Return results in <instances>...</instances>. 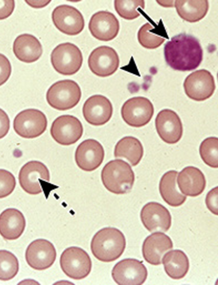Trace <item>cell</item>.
I'll return each instance as SVG.
<instances>
[{
  "label": "cell",
  "mask_w": 218,
  "mask_h": 285,
  "mask_svg": "<svg viewBox=\"0 0 218 285\" xmlns=\"http://www.w3.org/2000/svg\"><path fill=\"white\" fill-rule=\"evenodd\" d=\"M121 113L122 119L128 125L141 127L151 120L154 113V107L147 98L135 97L125 102Z\"/></svg>",
  "instance_id": "9"
},
{
  "label": "cell",
  "mask_w": 218,
  "mask_h": 285,
  "mask_svg": "<svg viewBox=\"0 0 218 285\" xmlns=\"http://www.w3.org/2000/svg\"><path fill=\"white\" fill-rule=\"evenodd\" d=\"M10 129V120L8 115L0 108V139L5 136Z\"/></svg>",
  "instance_id": "37"
},
{
  "label": "cell",
  "mask_w": 218,
  "mask_h": 285,
  "mask_svg": "<svg viewBox=\"0 0 218 285\" xmlns=\"http://www.w3.org/2000/svg\"><path fill=\"white\" fill-rule=\"evenodd\" d=\"M50 60L55 70L64 75L77 72L81 67L83 55L78 47L69 42L60 44L52 50Z\"/></svg>",
  "instance_id": "5"
},
{
  "label": "cell",
  "mask_w": 218,
  "mask_h": 285,
  "mask_svg": "<svg viewBox=\"0 0 218 285\" xmlns=\"http://www.w3.org/2000/svg\"><path fill=\"white\" fill-rule=\"evenodd\" d=\"M15 8L14 1L0 0V20L9 17Z\"/></svg>",
  "instance_id": "36"
},
{
  "label": "cell",
  "mask_w": 218,
  "mask_h": 285,
  "mask_svg": "<svg viewBox=\"0 0 218 285\" xmlns=\"http://www.w3.org/2000/svg\"><path fill=\"white\" fill-rule=\"evenodd\" d=\"M51 1L45 0L25 1L29 6L34 8H41L47 6Z\"/></svg>",
  "instance_id": "38"
},
{
  "label": "cell",
  "mask_w": 218,
  "mask_h": 285,
  "mask_svg": "<svg viewBox=\"0 0 218 285\" xmlns=\"http://www.w3.org/2000/svg\"><path fill=\"white\" fill-rule=\"evenodd\" d=\"M19 270L16 256L10 251L0 250V280L8 281L13 278Z\"/></svg>",
  "instance_id": "30"
},
{
  "label": "cell",
  "mask_w": 218,
  "mask_h": 285,
  "mask_svg": "<svg viewBox=\"0 0 218 285\" xmlns=\"http://www.w3.org/2000/svg\"><path fill=\"white\" fill-rule=\"evenodd\" d=\"M126 239L121 231L107 227L98 231L91 242L93 255L99 261L111 262L118 259L124 251Z\"/></svg>",
  "instance_id": "2"
},
{
  "label": "cell",
  "mask_w": 218,
  "mask_h": 285,
  "mask_svg": "<svg viewBox=\"0 0 218 285\" xmlns=\"http://www.w3.org/2000/svg\"><path fill=\"white\" fill-rule=\"evenodd\" d=\"M167 274L174 279L183 278L189 270V262L186 254L179 249L167 253L162 259Z\"/></svg>",
  "instance_id": "26"
},
{
  "label": "cell",
  "mask_w": 218,
  "mask_h": 285,
  "mask_svg": "<svg viewBox=\"0 0 218 285\" xmlns=\"http://www.w3.org/2000/svg\"><path fill=\"white\" fill-rule=\"evenodd\" d=\"M23 214L15 208H8L0 214V235L6 240H14L19 238L25 227Z\"/></svg>",
  "instance_id": "23"
},
{
  "label": "cell",
  "mask_w": 218,
  "mask_h": 285,
  "mask_svg": "<svg viewBox=\"0 0 218 285\" xmlns=\"http://www.w3.org/2000/svg\"><path fill=\"white\" fill-rule=\"evenodd\" d=\"M101 178L105 188L117 194L130 191L135 180L130 165L121 159H115L107 163L102 168Z\"/></svg>",
  "instance_id": "3"
},
{
  "label": "cell",
  "mask_w": 218,
  "mask_h": 285,
  "mask_svg": "<svg viewBox=\"0 0 218 285\" xmlns=\"http://www.w3.org/2000/svg\"><path fill=\"white\" fill-rule=\"evenodd\" d=\"M203 55L199 40L185 33L174 36L164 46L166 62L175 70L187 71L196 69L201 63Z\"/></svg>",
  "instance_id": "1"
},
{
  "label": "cell",
  "mask_w": 218,
  "mask_h": 285,
  "mask_svg": "<svg viewBox=\"0 0 218 285\" xmlns=\"http://www.w3.org/2000/svg\"><path fill=\"white\" fill-rule=\"evenodd\" d=\"M51 17L55 26L60 32L68 35L79 34L85 26L83 15L71 6L62 5L57 6L53 10Z\"/></svg>",
  "instance_id": "13"
},
{
  "label": "cell",
  "mask_w": 218,
  "mask_h": 285,
  "mask_svg": "<svg viewBox=\"0 0 218 285\" xmlns=\"http://www.w3.org/2000/svg\"><path fill=\"white\" fill-rule=\"evenodd\" d=\"M118 19L112 13L100 11L94 13L90 20L89 29L92 35L102 41L114 39L119 31Z\"/></svg>",
  "instance_id": "20"
},
{
  "label": "cell",
  "mask_w": 218,
  "mask_h": 285,
  "mask_svg": "<svg viewBox=\"0 0 218 285\" xmlns=\"http://www.w3.org/2000/svg\"><path fill=\"white\" fill-rule=\"evenodd\" d=\"M143 147L140 141L133 136H125L116 145L114 156L116 158H124L132 166L137 165L143 155Z\"/></svg>",
  "instance_id": "27"
},
{
  "label": "cell",
  "mask_w": 218,
  "mask_h": 285,
  "mask_svg": "<svg viewBox=\"0 0 218 285\" xmlns=\"http://www.w3.org/2000/svg\"><path fill=\"white\" fill-rule=\"evenodd\" d=\"M155 123L158 135L165 142L175 144L181 138L182 124L179 117L174 111L169 109L161 110L157 114Z\"/></svg>",
  "instance_id": "17"
},
{
  "label": "cell",
  "mask_w": 218,
  "mask_h": 285,
  "mask_svg": "<svg viewBox=\"0 0 218 285\" xmlns=\"http://www.w3.org/2000/svg\"><path fill=\"white\" fill-rule=\"evenodd\" d=\"M115 10L122 18L132 20L140 15L145 8V2L142 0H116L114 1Z\"/></svg>",
  "instance_id": "31"
},
{
  "label": "cell",
  "mask_w": 218,
  "mask_h": 285,
  "mask_svg": "<svg viewBox=\"0 0 218 285\" xmlns=\"http://www.w3.org/2000/svg\"><path fill=\"white\" fill-rule=\"evenodd\" d=\"M176 170H169L161 177L159 190L164 201L172 207H178L182 205L186 200V196L181 193L177 187Z\"/></svg>",
  "instance_id": "25"
},
{
  "label": "cell",
  "mask_w": 218,
  "mask_h": 285,
  "mask_svg": "<svg viewBox=\"0 0 218 285\" xmlns=\"http://www.w3.org/2000/svg\"><path fill=\"white\" fill-rule=\"evenodd\" d=\"M142 223L150 232H166L171 226L169 211L160 203L151 202L145 204L140 213Z\"/></svg>",
  "instance_id": "16"
},
{
  "label": "cell",
  "mask_w": 218,
  "mask_h": 285,
  "mask_svg": "<svg viewBox=\"0 0 218 285\" xmlns=\"http://www.w3.org/2000/svg\"><path fill=\"white\" fill-rule=\"evenodd\" d=\"M13 51L19 60L26 63L37 61L43 52L39 40L29 34H21L16 37L13 43Z\"/></svg>",
  "instance_id": "24"
},
{
  "label": "cell",
  "mask_w": 218,
  "mask_h": 285,
  "mask_svg": "<svg viewBox=\"0 0 218 285\" xmlns=\"http://www.w3.org/2000/svg\"><path fill=\"white\" fill-rule=\"evenodd\" d=\"M147 275V270L143 262L132 258L119 261L112 271L113 279L119 285L142 284Z\"/></svg>",
  "instance_id": "8"
},
{
  "label": "cell",
  "mask_w": 218,
  "mask_h": 285,
  "mask_svg": "<svg viewBox=\"0 0 218 285\" xmlns=\"http://www.w3.org/2000/svg\"><path fill=\"white\" fill-rule=\"evenodd\" d=\"M113 106L105 96L95 95L85 101L83 113L86 121L94 126H101L106 123L113 114Z\"/></svg>",
  "instance_id": "19"
},
{
  "label": "cell",
  "mask_w": 218,
  "mask_h": 285,
  "mask_svg": "<svg viewBox=\"0 0 218 285\" xmlns=\"http://www.w3.org/2000/svg\"><path fill=\"white\" fill-rule=\"evenodd\" d=\"M81 92L78 84L70 79L58 81L52 84L46 93L50 106L59 110L72 108L79 102Z\"/></svg>",
  "instance_id": "4"
},
{
  "label": "cell",
  "mask_w": 218,
  "mask_h": 285,
  "mask_svg": "<svg viewBox=\"0 0 218 285\" xmlns=\"http://www.w3.org/2000/svg\"><path fill=\"white\" fill-rule=\"evenodd\" d=\"M177 183L182 193L195 197L201 194L204 190L206 179L200 169L189 166L185 167L179 173Z\"/></svg>",
  "instance_id": "22"
},
{
  "label": "cell",
  "mask_w": 218,
  "mask_h": 285,
  "mask_svg": "<svg viewBox=\"0 0 218 285\" xmlns=\"http://www.w3.org/2000/svg\"><path fill=\"white\" fill-rule=\"evenodd\" d=\"M217 187L212 189L207 194L205 203L207 208L213 214L217 215Z\"/></svg>",
  "instance_id": "35"
},
{
  "label": "cell",
  "mask_w": 218,
  "mask_h": 285,
  "mask_svg": "<svg viewBox=\"0 0 218 285\" xmlns=\"http://www.w3.org/2000/svg\"><path fill=\"white\" fill-rule=\"evenodd\" d=\"M47 120L43 112L36 109H27L18 113L13 121L15 132L22 137L34 138L46 130Z\"/></svg>",
  "instance_id": "7"
},
{
  "label": "cell",
  "mask_w": 218,
  "mask_h": 285,
  "mask_svg": "<svg viewBox=\"0 0 218 285\" xmlns=\"http://www.w3.org/2000/svg\"><path fill=\"white\" fill-rule=\"evenodd\" d=\"M104 157L102 146L93 139L82 141L78 146L75 153L77 166L86 172H91L97 168L103 162Z\"/></svg>",
  "instance_id": "18"
},
{
  "label": "cell",
  "mask_w": 218,
  "mask_h": 285,
  "mask_svg": "<svg viewBox=\"0 0 218 285\" xmlns=\"http://www.w3.org/2000/svg\"><path fill=\"white\" fill-rule=\"evenodd\" d=\"M168 39L165 29L161 25H153L149 22L142 25L138 33L140 44L147 49H155Z\"/></svg>",
  "instance_id": "29"
},
{
  "label": "cell",
  "mask_w": 218,
  "mask_h": 285,
  "mask_svg": "<svg viewBox=\"0 0 218 285\" xmlns=\"http://www.w3.org/2000/svg\"><path fill=\"white\" fill-rule=\"evenodd\" d=\"M83 133V127L80 121L71 115H62L53 122L50 134L58 144L69 146L77 142Z\"/></svg>",
  "instance_id": "12"
},
{
  "label": "cell",
  "mask_w": 218,
  "mask_h": 285,
  "mask_svg": "<svg viewBox=\"0 0 218 285\" xmlns=\"http://www.w3.org/2000/svg\"><path fill=\"white\" fill-rule=\"evenodd\" d=\"M200 156L204 162L213 168L218 167V139L209 137L201 142L199 148Z\"/></svg>",
  "instance_id": "32"
},
{
  "label": "cell",
  "mask_w": 218,
  "mask_h": 285,
  "mask_svg": "<svg viewBox=\"0 0 218 285\" xmlns=\"http://www.w3.org/2000/svg\"><path fill=\"white\" fill-rule=\"evenodd\" d=\"M56 256V250L53 245L43 239L32 242L28 246L25 254L28 264L37 270H43L50 267L54 263Z\"/></svg>",
  "instance_id": "14"
},
{
  "label": "cell",
  "mask_w": 218,
  "mask_h": 285,
  "mask_svg": "<svg viewBox=\"0 0 218 285\" xmlns=\"http://www.w3.org/2000/svg\"><path fill=\"white\" fill-rule=\"evenodd\" d=\"M174 6L179 16L189 22L203 19L208 10V2L203 1H175Z\"/></svg>",
  "instance_id": "28"
},
{
  "label": "cell",
  "mask_w": 218,
  "mask_h": 285,
  "mask_svg": "<svg viewBox=\"0 0 218 285\" xmlns=\"http://www.w3.org/2000/svg\"><path fill=\"white\" fill-rule=\"evenodd\" d=\"M60 264L63 272L76 280L86 277L92 269V262L87 252L82 248L71 246L63 251Z\"/></svg>",
  "instance_id": "6"
},
{
  "label": "cell",
  "mask_w": 218,
  "mask_h": 285,
  "mask_svg": "<svg viewBox=\"0 0 218 285\" xmlns=\"http://www.w3.org/2000/svg\"><path fill=\"white\" fill-rule=\"evenodd\" d=\"M16 186V180L10 172L0 169V198L9 195L13 191Z\"/></svg>",
  "instance_id": "33"
},
{
  "label": "cell",
  "mask_w": 218,
  "mask_h": 285,
  "mask_svg": "<svg viewBox=\"0 0 218 285\" xmlns=\"http://www.w3.org/2000/svg\"><path fill=\"white\" fill-rule=\"evenodd\" d=\"M88 66L93 73L104 77L114 74L119 65V58L113 48L101 46L94 49L88 59Z\"/></svg>",
  "instance_id": "15"
},
{
  "label": "cell",
  "mask_w": 218,
  "mask_h": 285,
  "mask_svg": "<svg viewBox=\"0 0 218 285\" xmlns=\"http://www.w3.org/2000/svg\"><path fill=\"white\" fill-rule=\"evenodd\" d=\"M18 180L24 191L30 194L36 195L42 191L41 182H49V172L43 163L36 160L30 161L21 168Z\"/></svg>",
  "instance_id": "11"
},
{
  "label": "cell",
  "mask_w": 218,
  "mask_h": 285,
  "mask_svg": "<svg viewBox=\"0 0 218 285\" xmlns=\"http://www.w3.org/2000/svg\"><path fill=\"white\" fill-rule=\"evenodd\" d=\"M183 87L186 95L197 101L210 98L215 89L213 76L205 69L197 70L188 75L184 81Z\"/></svg>",
  "instance_id": "10"
},
{
  "label": "cell",
  "mask_w": 218,
  "mask_h": 285,
  "mask_svg": "<svg viewBox=\"0 0 218 285\" xmlns=\"http://www.w3.org/2000/svg\"><path fill=\"white\" fill-rule=\"evenodd\" d=\"M12 71L11 65L8 59L0 53V86L9 79Z\"/></svg>",
  "instance_id": "34"
},
{
  "label": "cell",
  "mask_w": 218,
  "mask_h": 285,
  "mask_svg": "<svg viewBox=\"0 0 218 285\" xmlns=\"http://www.w3.org/2000/svg\"><path fill=\"white\" fill-rule=\"evenodd\" d=\"M173 247L170 237L162 233H155L144 240L142 245L144 259L152 265H159L164 254Z\"/></svg>",
  "instance_id": "21"
}]
</instances>
